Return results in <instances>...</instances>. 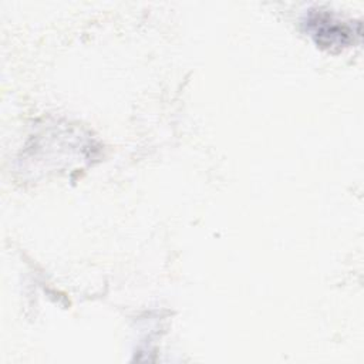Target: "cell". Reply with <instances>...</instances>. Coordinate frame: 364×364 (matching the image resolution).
<instances>
[{
  "instance_id": "obj_1",
  "label": "cell",
  "mask_w": 364,
  "mask_h": 364,
  "mask_svg": "<svg viewBox=\"0 0 364 364\" xmlns=\"http://www.w3.org/2000/svg\"><path fill=\"white\" fill-rule=\"evenodd\" d=\"M309 26L313 30V36L317 43L326 46L346 44L350 38V30L347 26L334 21L327 13H317L309 18Z\"/></svg>"
}]
</instances>
